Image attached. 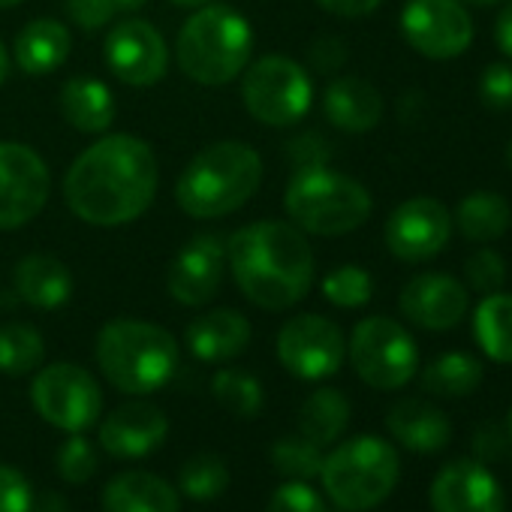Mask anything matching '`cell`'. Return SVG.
<instances>
[{"mask_svg": "<svg viewBox=\"0 0 512 512\" xmlns=\"http://www.w3.org/2000/svg\"><path fill=\"white\" fill-rule=\"evenodd\" d=\"M160 187V166L151 142L112 133L88 145L67 169L64 199L70 211L100 229H115L139 220Z\"/></svg>", "mask_w": 512, "mask_h": 512, "instance_id": "6da1fadb", "label": "cell"}, {"mask_svg": "<svg viewBox=\"0 0 512 512\" xmlns=\"http://www.w3.org/2000/svg\"><path fill=\"white\" fill-rule=\"evenodd\" d=\"M226 263L241 296L263 311H290L311 293L317 275L314 247L290 220H256L232 232Z\"/></svg>", "mask_w": 512, "mask_h": 512, "instance_id": "7a4b0ae2", "label": "cell"}, {"mask_svg": "<svg viewBox=\"0 0 512 512\" xmlns=\"http://www.w3.org/2000/svg\"><path fill=\"white\" fill-rule=\"evenodd\" d=\"M263 184V157L247 142H214L202 148L175 181V202L187 217L214 220L244 208Z\"/></svg>", "mask_w": 512, "mask_h": 512, "instance_id": "3957f363", "label": "cell"}, {"mask_svg": "<svg viewBox=\"0 0 512 512\" xmlns=\"http://www.w3.org/2000/svg\"><path fill=\"white\" fill-rule=\"evenodd\" d=\"M253 28L229 4H205L190 13L175 40V61L181 73L205 88L235 82L250 64Z\"/></svg>", "mask_w": 512, "mask_h": 512, "instance_id": "277c9868", "label": "cell"}, {"mask_svg": "<svg viewBox=\"0 0 512 512\" xmlns=\"http://www.w3.org/2000/svg\"><path fill=\"white\" fill-rule=\"evenodd\" d=\"M103 377L127 395H151L163 389L178 368V341L157 323L112 320L100 329L94 347Z\"/></svg>", "mask_w": 512, "mask_h": 512, "instance_id": "5b68a950", "label": "cell"}, {"mask_svg": "<svg viewBox=\"0 0 512 512\" xmlns=\"http://www.w3.org/2000/svg\"><path fill=\"white\" fill-rule=\"evenodd\" d=\"M284 208L290 223H296L302 232L335 238L359 229L371 217L374 199L362 181L323 163L296 166L284 190Z\"/></svg>", "mask_w": 512, "mask_h": 512, "instance_id": "8992f818", "label": "cell"}, {"mask_svg": "<svg viewBox=\"0 0 512 512\" xmlns=\"http://www.w3.org/2000/svg\"><path fill=\"white\" fill-rule=\"evenodd\" d=\"M398 449L374 434L353 437L323 458L320 482L329 500L344 512H368L380 506L398 485Z\"/></svg>", "mask_w": 512, "mask_h": 512, "instance_id": "52a82bcc", "label": "cell"}, {"mask_svg": "<svg viewBox=\"0 0 512 512\" xmlns=\"http://www.w3.org/2000/svg\"><path fill=\"white\" fill-rule=\"evenodd\" d=\"M241 103L253 121L266 127H293L314 106L311 73L284 55H266L241 73Z\"/></svg>", "mask_w": 512, "mask_h": 512, "instance_id": "ba28073f", "label": "cell"}, {"mask_svg": "<svg viewBox=\"0 0 512 512\" xmlns=\"http://www.w3.org/2000/svg\"><path fill=\"white\" fill-rule=\"evenodd\" d=\"M347 353L359 380L380 392L407 386L419 371V347L392 317H365L356 323Z\"/></svg>", "mask_w": 512, "mask_h": 512, "instance_id": "9c48e42d", "label": "cell"}, {"mask_svg": "<svg viewBox=\"0 0 512 512\" xmlns=\"http://www.w3.org/2000/svg\"><path fill=\"white\" fill-rule=\"evenodd\" d=\"M31 401L49 425L67 434L88 431L91 425H97L103 410L100 383L91 371L73 362L46 365L31 383Z\"/></svg>", "mask_w": 512, "mask_h": 512, "instance_id": "30bf717a", "label": "cell"}, {"mask_svg": "<svg viewBox=\"0 0 512 512\" xmlns=\"http://www.w3.org/2000/svg\"><path fill=\"white\" fill-rule=\"evenodd\" d=\"M49 193L46 160L25 142H0V229L13 232L37 220Z\"/></svg>", "mask_w": 512, "mask_h": 512, "instance_id": "8fae6325", "label": "cell"}, {"mask_svg": "<svg viewBox=\"0 0 512 512\" xmlns=\"http://www.w3.org/2000/svg\"><path fill=\"white\" fill-rule=\"evenodd\" d=\"M347 338L338 323L320 314H299L278 332V359L299 380H326L341 371Z\"/></svg>", "mask_w": 512, "mask_h": 512, "instance_id": "7c38bea8", "label": "cell"}, {"mask_svg": "<svg viewBox=\"0 0 512 512\" xmlns=\"http://www.w3.org/2000/svg\"><path fill=\"white\" fill-rule=\"evenodd\" d=\"M401 34L413 52L431 61L461 58L473 43V19L461 0H407Z\"/></svg>", "mask_w": 512, "mask_h": 512, "instance_id": "4fadbf2b", "label": "cell"}, {"mask_svg": "<svg viewBox=\"0 0 512 512\" xmlns=\"http://www.w3.org/2000/svg\"><path fill=\"white\" fill-rule=\"evenodd\" d=\"M383 238L401 263L434 260L452 238V214L434 196H410L389 214Z\"/></svg>", "mask_w": 512, "mask_h": 512, "instance_id": "5bb4252c", "label": "cell"}, {"mask_svg": "<svg viewBox=\"0 0 512 512\" xmlns=\"http://www.w3.org/2000/svg\"><path fill=\"white\" fill-rule=\"evenodd\" d=\"M106 64L130 88H151L169 70V46L163 34L142 19L115 25L106 37Z\"/></svg>", "mask_w": 512, "mask_h": 512, "instance_id": "9a60e30c", "label": "cell"}, {"mask_svg": "<svg viewBox=\"0 0 512 512\" xmlns=\"http://www.w3.org/2000/svg\"><path fill=\"white\" fill-rule=\"evenodd\" d=\"M226 272V241L214 232L193 235L169 263L166 272V290L169 296L184 308H202L208 305Z\"/></svg>", "mask_w": 512, "mask_h": 512, "instance_id": "2e32d148", "label": "cell"}, {"mask_svg": "<svg viewBox=\"0 0 512 512\" xmlns=\"http://www.w3.org/2000/svg\"><path fill=\"white\" fill-rule=\"evenodd\" d=\"M398 308L413 326L428 329V332H446V329H455L467 317L470 293L452 275L425 272L404 284L398 296Z\"/></svg>", "mask_w": 512, "mask_h": 512, "instance_id": "e0dca14e", "label": "cell"}, {"mask_svg": "<svg viewBox=\"0 0 512 512\" xmlns=\"http://www.w3.org/2000/svg\"><path fill=\"white\" fill-rule=\"evenodd\" d=\"M431 509L434 512H506V500L500 482L485 464L473 458H455L443 464L431 482Z\"/></svg>", "mask_w": 512, "mask_h": 512, "instance_id": "ac0fdd59", "label": "cell"}, {"mask_svg": "<svg viewBox=\"0 0 512 512\" xmlns=\"http://www.w3.org/2000/svg\"><path fill=\"white\" fill-rule=\"evenodd\" d=\"M166 434V413L148 401H127L100 422V446L112 458H145L163 446Z\"/></svg>", "mask_w": 512, "mask_h": 512, "instance_id": "d6986e66", "label": "cell"}, {"mask_svg": "<svg viewBox=\"0 0 512 512\" xmlns=\"http://www.w3.org/2000/svg\"><path fill=\"white\" fill-rule=\"evenodd\" d=\"M386 428L401 443L404 449L416 455H434L449 446L452 440V422L449 416L419 398H404L389 407L386 413Z\"/></svg>", "mask_w": 512, "mask_h": 512, "instance_id": "ffe728a7", "label": "cell"}, {"mask_svg": "<svg viewBox=\"0 0 512 512\" xmlns=\"http://www.w3.org/2000/svg\"><path fill=\"white\" fill-rule=\"evenodd\" d=\"M250 323L244 314L232 311V308H217L208 311L202 317H196L187 326V350L199 359V362H229L235 356H241L250 344Z\"/></svg>", "mask_w": 512, "mask_h": 512, "instance_id": "44dd1931", "label": "cell"}, {"mask_svg": "<svg viewBox=\"0 0 512 512\" xmlns=\"http://www.w3.org/2000/svg\"><path fill=\"white\" fill-rule=\"evenodd\" d=\"M323 112L344 133H371L383 121V94L359 76H338L323 94Z\"/></svg>", "mask_w": 512, "mask_h": 512, "instance_id": "7402d4cb", "label": "cell"}, {"mask_svg": "<svg viewBox=\"0 0 512 512\" xmlns=\"http://www.w3.org/2000/svg\"><path fill=\"white\" fill-rule=\"evenodd\" d=\"M73 49V34L64 22L58 19H34L28 22L13 46V58L25 76L43 79L61 70L70 58Z\"/></svg>", "mask_w": 512, "mask_h": 512, "instance_id": "603a6c76", "label": "cell"}, {"mask_svg": "<svg viewBox=\"0 0 512 512\" xmlns=\"http://www.w3.org/2000/svg\"><path fill=\"white\" fill-rule=\"evenodd\" d=\"M13 284L19 299L37 311H58L73 296V272L49 253H31L19 260Z\"/></svg>", "mask_w": 512, "mask_h": 512, "instance_id": "cb8c5ba5", "label": "cell"}, {"mask_svg": "<svg viewBox=\"0 0 512 512\" xmlns=\"http://www.w3.org/2000/svg\"><path fill=\"white\" fill-rule=\"evenodd\" d=\"M178 491L145 470H127L103 488V512H178Z\"/></svg>", "mask_w": 512, "mask_h": 512, "instance_id": "d4e9b609", "label": "cell"}, {"mask_svg": "<svg viewBox=\"0 0 512 512\" xmlns=\"http://www.w3.org/2000/svg\"><path fill=\"white\" fill-rule=\"evenodd\" d=\"M61 115L73 130L100 136L115 124L118 106L109 85L91 76H73L61 88Z\"/></svg>", "mask_w": 512, "mask_h": 512, "instance_id": "484cf974", "label": "cell"}, {"mask_svg": "<svg viewBox=\"0 0 512 512\" xmlns=\"http://www.w3.org/2000/svg\"><path fill=\"white\" fill-rule=\"evenodd\" d=\"M452 223H458V229L467 241L488 244V241H497L500 235H506V229L512 226V208L494 190H473L458 202Z\"/></svg>", "mask_w": 512, "mask_h": 512, "instance_id": "4316f807", "label": "cell"}, {"mask_svg": "<svg viewBox=\"0 0 512 512\" xmlns=\"http://www.w3.org/2000/svg\"><path fill=\"white\" fill-rule=\"evenodd\" d=\"M350 401L341 389L323 386L308 395V401L299 410V434L308 437L311 443L332 446L350 425Z\"/></svg>", "mask_w": 512, "mask_h": 512, "instance_id": "83f0119b", "label": "cell"}, {"mask_svg": "<svg viewBox=\"0 0 512 512\" xmlns=\"http://www.w3.org/2000/svg\"><path fill=\"white\" fill-rule=\"evenodd\" d=\"M473 338L491 362L512 365V293H488L476 305Z\"/></svg>", "mask_w": 512, "mask_h": 512, "instance_id": "f1b7e54d", "label": "cell"}, {"mask_svg": "<svg viewBox=\"0 0 512 512\" xmlns=\"http://www.w3.org/2000/svg\"><path fill=\"white\" fill-rule=\"evenodd\" d=\"M482 377H485V371L476 356L452 350V353L437 356L422 371V389L437 398H464L479 389Z\"/></svg>", "mask_w": 512, "mask_h": 512, "instance_id": "f546056e", "label": "cell"}, {"mask_svg": "<svg viewBox=\"0 0 512 512\" xmlns=\"http://www.w3.org/2000/svg\"><path fill=\"white\" fill-rule=\"evenodd\" d=\"M46 359L43 335L28 323H10L0 329V374L25 377L34 374Z\"/></svg>", "mask_w": 512, "mask_h": 512, "instance_id": "4dcf8cb0", "label": "cell"}, {"mask_svg": "<svg viewBox=\"0 0 512 512\" xmlns=\"http://www.w3.org/2000/svg\"><path fill=\"white\" fill-rule=\"evenodd\" d=\"M178 485L184 491V497L196 500V503H211L217 500L226 485H229V470L226 461L211 455V452H199L190 455L181 470H178Z\"/></svg>", "mask_w": 512, "mask_h": 512, "instance_id": "1f68e13d", "label": "cell"}, {"mask_svg": "<svg viewBox=\"0 0 512 512\" xmlns=\"http://www.w3.org/2000/svg\"><path fill=\"white\" fill-rule=\"evenodd\" d=\"M211 395L214 401L229 410L232 416H256L263 410V386L253 374L247 371H238V368H223L214 374L211 380Z\"/></svg>", "mask_w": 512, "mask_h": 512, "instance_id": "d6a6232c", "label": "cell"}, {"mask_svg": "<svg viewBox=\"0 0 512 512\" xmlns=\"http://www.w3.org/2000/svg\"><path fill=\"white\" fill-rule=\"evenodd\" d=\"M323 449L317 443H311L308 437L302 434H290V437H281L275 446H272V464L281 476L287 479H317L320 476V467H323Z\"/></svg>", "mask_w": 512, "mask_h": 512, "instance_id": "836d02e7", "label": "cell"}, {"mask_svg": "<svg viewBox=\"0 0 512 512\" xmlns=\"http://www.w3.org/2000/svg\"><path fill=\"white\" fill-rule=\"evenodd\" d=\"M323 299L335 308L353 311L371 302L374 296V281L362 266H338L320 281Z\"/></svg>", "mask_w": 512, "mask_h": 512, "instance_id": "e575fe53", "label": "cell"}, {"mask_svg": "<svg viewBox=\"0 0 512 512\" xmlns=\"http://www.w3.org/2000/svg\"><path fill=\"white\" fill-rule=\"evenodd\" d=\"M464 278L467 287L488 296V293H500L506 284V263L503 256L491 247H479L473 250L467 260H464Z\"/></svg>", "mask_w": 512, "mask_h": 512, "instance_id": "d590c367", "label": "cell"}, {"mask_svg": "<svg viewBox=\"0 0 512 512\" xmlns=\"http://www.w3.org/2000/svg\"><path fill=\"white\" fill-rule=\"evenodd\" d=\"M97 470V449L88 437L82 434H70L64 440V446L58 449V473L61 479L73 482V485H82L94 476Z\"/></svg>", "mask_w": 512, "mask_h": 512, "instance_id": "8d00e7d4", "label": "cell"}, {"mask_svg": "<svg viewBox=\"0 0 512 512\" xmlns=\"http://www.w3.org/2000/svg\"><path fill=\"white\" fill-rule=\"evenodd\" d=\"M266 512H326L323 497L302 479H287L272 497Z\"/></svg>", "mask_w": 512, "mask_h": 512, "instance_id": "74e56055", "label": "cell"}, {"mask_svg": "<svg viewBox=\"0 0 512 512\" xmlns=\"http://www.w3.org/2000/svg\"><path fill=\"white\" fill-rule=\"evenodd\" d=\"M31 506L34 485L28 476L13 464H0V512H31Z\"/></svg>", "mask_w": 512, "mask_h": 512, "instance_id": "f35d334b", "label": "cell"}, {"mask_svg": "<svg viewBox=\"0 0 512 512\" xmlns=\"http://www.w3.org/2000/svg\"><path fill=\"white\" fill-rule=\"evenodd\" d=\"M479 97L488 109H512V64H488L479 79Z\"/></svg>", "mask_w": 512, "mask_h": 512, "instance_id": "ab89813d", "label": "cell"}, {"mask_svg": "<svg viewBox=\"0 0 512 512\" xmlns=\"http://www.w3.org/2000/svg\"><path fill=\"white\" fill-rule=\"evenodd\" d=\"M64 4H67L70 19L82 31H88V34L106 28L118 16V4H115V0H64Z\"/></svg>", "mask_w": 512, "mask_h": 512, "instance_id": "60d3db41", "label": "cell"}, {"mask_svg": "<svg viewBox=\"0 0 512 512\" xmlns=\"http://www.w3.org/2000/svg\"><path fill=\"white\" fill-rule=\"evenodd\" d=\"M311 61L320 73H335L347 61V46L335 37H323L311 49Z\"/></svg>", "mask_w": 512, "mask_h": 512, "instance_id": "b9f144b4", "label": "cell"}, {"mask_svg": "<svg viewBox=\"0 0 512 512\" xmlns=\"http://www.w3.org/2000/svg\"><path fill=\"white\" fill-rule=\"evenodd\" d=\"M296 166H323L329 160V145L320 136H302L290 145Z\"/></svg>", "mask_w": 512, "mask_h": 512, "instance_id": "7bdbcfd3", "label": "cell"}, {"mask_svg": "<svg viewBox=\"0 0 512 512\" xmlns=\"http://www.w3.org/2000/svg\"><path fill=\"white\" fill-rule=\"evenodd\" d=\"M317 4L332 13V16H341V19H362V16H371L380 10L383 0H317Z\"/></svg>", "mask_w": 512, "mask_h": 512, "instance_id": "ee69618b", "label": "cell"}, {"mask_svg": "<svg viewBox=\"0 0 512 512\" xmlns=\"http://www.w3.org/2000/svg\"><path fill=\"white\" fill-rule=\"evenodd\" d=\"M494 43L512 61V0H503V7L494 22Z\"/></svg>", "mask_w": 512, "mask_h": 512, "instance_id": "f6af8a7d", "label": "cell"}, {"mask_svg": "<svg viewBox=\"0 0 512 512\" xmlns=\"http://www.w3.org/2000/svg\"><path fill=\"white\" fill-rule=\"evenodd\" d=\"M31 512H67V500H64V494H58V491H46V494L34 497Z\"/></svg>", "mask_w": 512, "mask_h": 512, "instance_id": "bcb514c9", "label": "cell"}, {"mask_svg": "<svg viewBox=\"0 0 512 512\" xmlns=\"http://www.w3.org/2000/svg\"><path fill=\"white\" fill-rule=\"evenodd\" d=\"M7 79H10V52H7L4 40H0V88L7 85Z\"/></svg>", "mask_w": 512, "mask_h": 512, "instance_id": "7dc6e473", "label": "cell"}, {"mask_svg": "<svg viewBox=\"0 0 512 512\" xmlns=\"http://www.w3.org/2000/svg\"><path fill=\"white\" fill-rule=\"evenodd\" d=\"M115 4H118V13H136L148 4V0H115Z\"/></svg>", "mask_w": 512, "mask_h": 512, "instance_id": "c3c4849f", "label": "cell"}, {"mask_svg": "<svg viewBox=\"0 0 512 512\" xmlns=\"http://www.w3.org/2000/svg\"><path fill=\"white\" fill-rule=\"evenodd\" d=\"M169 4L178 7V10H199V7L211 4V0H169Z\"/></svg>", "mask_w": 512, "mask_h": 512, "instance_id": "681fc988", "label": "cell"}, {"mask_svg": "<svg viewBox=\"0 0 512 512\" xmlns=\"http://www.w3.org/2000/svg\"><path fill=\"white\" fill-rule=\"evenodd\" d=\"M461 4H473V7H497L503 0H461Z\"/></svg>", "mask_w": 512, "mask_h": 512, "instance_id": "f907efd6", "label": "cell"}, {"mask_svg": "<svg viewBox=\"0 0 512 512\" xmlns=\"http://www.w3.org/2000/svg\"><path fill=\"white\" fill-rule=\"evenodd\" d=\"M19 4H22V0H0V10H13Z\"/></svg>", "mask_w": 512, "mask_h": 512, "instance_id": "816d5d0a", "label": "cell"}, {"mask_svg": "<svg viewBox=\"0 0 512 512\" xmlns=\"http://www.w3.org/2000/svg\"><path fill=\"white\" fill-rule=\"evenodd\" d=\"M506 428H509V440H512V407H509V416H506Z\"/></svg>", "mask_w": 512, "mask_h": 512, "instance_id": "f5cc1de1", "label": "cell"}, {"mask_svg": "<svg viewBox=\"0 0 512 512\" xmlns=\"http://www.w3.org/2000/svg\"><path fill=\"white\" fill-rule=\"evenodd\" d=\"M509 169H512V142H509Z\"/></svg>", "mask_w": 512, "mask_h": 512, "instance_id": "db71d44e", "label": "cell"}]
</instances>
